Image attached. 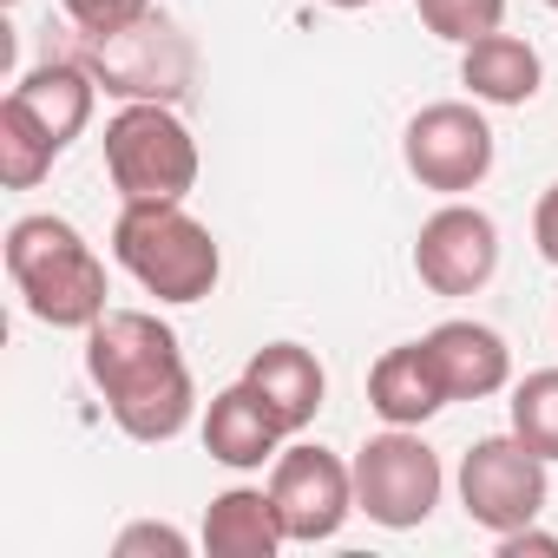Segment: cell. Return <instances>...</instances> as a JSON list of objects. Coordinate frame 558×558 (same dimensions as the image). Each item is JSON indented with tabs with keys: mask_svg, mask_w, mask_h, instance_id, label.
<instances>
[{
	"mask_svg": "<svg viewBox=\"0 0 558 558\" xmlns=\"http://www.w3.org/2000/svg\"><path fill=\"white\" fill-rule=\"evenodd\" d=\"M8 276L47 329H93L106 316V263L66 217H21L8 230Z\"/></svg>",
	"mask_w": 558,
	"mask_h": 558,
	"instance_id": "6da1fadb",
	"label": "cell"
},
{
	"mask_svg": "<svg viewBox=\"0 0 558 558\" xmlns=\"http://www.w3.org/2000/svg\"><path fill=\"white\" fill-rule=\"evenodd\" d=\"M112 256L158 303H204L223 276L217 236L184 204H125L112 223Z\"/></svg>",
	"mask_w": 558,
	"mask_h": 558,
	"instance_id": "7a4b0ae2",
	"label": "cell"
},
{
	"mask_svg": "<svg viewBox=\"0 0 558 558\" xmlns=\"http://www.w3.org/2000/svg\"><path fill=\"white\" fill-rule=\"evenodd\" d=\"M106 178L125 204H184L197 191V138L171 99H132L106 119Z\"/></svg>",
	"mask_w": 558,
	"mask_h": 558,
	"instance_id": "3957f363",
	"label": "cell"
},
{
	"mask_svg": "<svg viewBox=\"0 0 558 558\" xmlns=\"http://www.w3.org/2000/svg\"><path fill=\"white\" fill-rule=\"evenodd\" d=\"M349 466H355V512H368V519L388 525V532L427 525L434 506H440V486H447L440 453L421 440V427H388V434H375Z\"/></svg>",
	"mask_w": 558,
	"mask_h": 558,
	"instance_id": "277c9868",
	"label": "cell"
},
{
	"mask_svg": "<svg viewBox=\"0 0 558 558\" xmlns=\"http://www.w3.org/2000/svg\"><path fill=\"white\" fill-rule=\"evenodd\" d=\"M545 466H551V460L532 453L519 434H486V440H473V453L460 460V506H466V519L486 525L493 538L532 525V519L545 512V499H551V473H545Z\"/></svg>",
	"mask_w": 558,
	"mask_h": 558,
	"instance_id": "5b68a950",
	"label": "cell"
},
{
	"mask_svg": "<svg viewBox=\"0 0 558 558\" xmlns=\"http://www.w3.org/2000/svg\"><path fill=\"white\" fill-rule=\"evenodd\" d=\"M401 158L408 171L421 178V191H440V197H460L473 184H486L493 171V125L480 106L466 99H440V106H421L401 132Z\"/></svg>",
	"mask_w": 558,
	"mask_h": 558,
	"instance_id": "8992f818",
	"label": "cell"
},
{
	"mask_svg": "<svg viewBox=\"0 0 558 558\" xmlns=\"http://www.w3.org/2000/svg\"><path fill=\"white\" fill-rule=\"evenodd\" d=\"M269 499L283 512L290 545H323L355 512V466L316 440H296L269 460Z\"/></svg>",
	"mask_w": 558,
	"mask_h": 558,
	"instance_id": "52a82bcc",
	"label": "cell"
},
{
	"mask_svg": "<svg viewBox=\"0 0 558 558\" xmlns=\"http://www.w3.org/2000/svg\"><path fill=\"white\" fill-rule=\"evenodd\" d=\"M499 269V223L473 204H440L414 236V276L434 296H473Z\"/></svg>",
	"mask_w": 558,
	"mask_h": 558,
	"instance_id": "ba28073f",
	"label": "cell"
},
{
	"mask_svg": "<svg viewBox=\"0 0 558 558\" xmlns=\"http://www.w3.org/2000/svg\"><path fill=\"white\" fill-rule=\"evenodd\" d=\"M178 362H184V349H178L171 323H158L151 310H106L86 329V375H93V388L106 401H119V395L171 375Z\"/></svg>",
	"mask_w": 558,
	"mask_h": 558,
	"instance_id": "9c48e42d",
	"label": "cell"
},
{
	"mask_svg": "<svg viewBox=\"0 0 558 558\" xmlns=\"http://www.w3.org/2000/svg\"><path fill=\"white\" fill-rule=\"evenodd\" d=\"M283 440H290L283 421L263 408V395L250 381H230L223 395H210V408H204V453L217 466L256 473V466H269L276 453H283Z\"/></svg>",
	"mask_w": 558,
	"mask_h": 558,
	"instance_id": "30bf717a",
	"label": "cell"
},
{
	"mask_svg": "<svg viewBox=\"0 0 558 558\" xmlns=\"http://www.w3.org/2000/svg\"><path fill=\"white\" fill-rule=\"evenodd\" d=\"M421 342H427V355H434V368H440V381H447V401H486V395H499V388L512 381V349H506V336L486 329V323L453 316V323H440V329L421 336Z\"/></svg>",
	"mask_w": 558,
	"mask_h": 558,
	"instance_id": "8fae6325",
	"label": "cell"
},
{
	"mask_svg": "<svg viewBox=\"0 0 558 558\" xmlns=\"http://www.w3.org/2000/svg\"><path fill=\"white\" fill-rule=\"evenodd\" d=\"M243 381L263 395V408L276 421H283V434H303L323 414V395H329V375H323V362L303 342H269V349H256L250 368H243Z\"/></svg>",
	"mask_w": 558,
	"mask_h": 558,
	"instance_id": "7c38bea8",
	"label": "cell"
},
{
	"mask_svg": "<svg viewBox=\"0 0 558 558\" xmlns=\"http://www.w3.org/2000/svg\"><path fill=\"white\" fill-rule=\"evenodd\" d=\"M368 408L388 427H421V421H434L447 408V381H440L427 342H401L368 368Z\"/></svg>",
	"mask_w": 558,
	"mask_h": 558,
	"instance_id": "4fadbf2b",
	"label": "cell"
},
{
	"mask_svg": "<svg viewBox=\"0 0 558 558\" xmlns=\"http://www.w3.org/2000/svg\"><path fill=\"white\" fill-rule=\"evenodd\" d=\"M460 86L480 106H532L545 86L538 47L519 34H480L473 47H460Z\"/></svg>",
	"mask_w": 558,
	"mask_h": 558,
	"instance_id": "5bb4252c",
	"label": "cell"
},
{
	"mask_svg": "<svg viewBox=\"0 0 558 558\" xmlns=\"http://www.w3.org/2000/svg\"><path fill=\"white\" fill-rule=\"evenodd\" d=\"M283 545H290V532H283V512H276L269 486H230V493L210 499L204 551H217V558H276Z\"/></svg>",
	"mask_w": 558,
	"mask_h": 558,
	"instance_id": "9a60e30c",
	"label": "cell"
},
{
	"mask_svg": "<svg viewBox=\"0 0 558 558\" xmlns=\"http://www.w3.org/2000/svg\"><path fill=\"white\" fill-rule=\"evenodd\" d=\"M106 408H112V421H119L125 440L165 447V440H178V434L191 427V414H197V381H191V368L178 362L171 375H158V381H145V388L106 401Z\"/></svg>",
	"mask_w": 558,
	"mask_h": 558,
	"instance_id": "2e32d148",
	"label": "cell"
},
{
	"mask_svg": "<svg viewBox=\"0 0 558 558\" xmlns=\"http://www.w3.org/2000/svg\"><path fill=\"white\" fill-rule=\"evenodd\" d=\"M14 99L53 132V145L66 151L86 125H93V99H99V86H93V73H80L73 60H47V66H34L21 86H14Z\"/></svg>",
	"mask_w": 558,
	"mask_h": 558,
	"instance_id": "e0dca14e",
	"label": "cell"
},
{
	"mask_svg": "<svg viewBox=\"0 0 558 558\" xmlns=\"http://www.w3.org/2000/svg\"><path fill=\"white\" fill-rule=\"evenodd\" d=\"M53 158H60L53 132L8 93V99H0V184H8V191H34L53 171Z\"/></svg>",
	"mask_w": 558,
	"mask_h": 558,
	"instance_id": "ac0fdd59",
	"label": "cell"
},
{
	"mask_svg": "<svg viewBox=\"0 0 558 558\" xmlns=\"http://www.w3.org/2000/svg\"><path fill=\"white\" fill-rule=\"evenodd\" d=\"M512 434L532 447V453H545V460H558V368H538V375H525L519 388H512Z\"/></svg>",
	"mask_w": 558,
	"mask_h": 558,
	"instance_id": "d6986e66",
	"label": "cell"
},
{
	"mask_svg": "<svg viewBox=\"0 0 558 558\" xmlns=\"http://www.w3.org/2000/svg\"><path fill=\"white\" fill-rule=\"evenodd\" d=\"M414 8H421V27L453 47H473L480 34H499L506 21V0H414Z\"/></svg>",
	"mask_w": 558,
	"mask_h": 558,
	"instance_id": "ffe728a7",
	"label": "cell"
},
{
	"mask_svg": "<svg viewBox=\"0 0 558 558\" xmlns=\"http://www.w3.org/2000/svg\"><path fill=\"white\" fill-rule=\"evenodd\" d=\"M60 8L73 14V27H80L86 40H112V34H125V27L151 21V0H60Z\"/></svg>",
	"mask_w": 558,
	"mask_h": 558,
	"instance_id": "44dd1931",
	"label": "cell"
},
{
	"mask_svg": "<svg viewBox=\"0 0 558 558\" xmlns=\"http://www.w3.org/2000/svg\"><path fill=\"white\" fill-rule=\"evenodd\" d=\"M112 551H119V558H145V551H158V558H184V551H191V538H184L178 525L145 519V525H125V532L112 538Z\"/></svg>",
	"mask_w": 558,
	"mask_h": 558,
	"instance_id": "7402d4cb",
	"label": "cell"
},
{
	"mask_svg": "<svg viewBox=\"0 0 558 558\" xmlns=\"http://www.w3.org/2000/svg\"><path fill=\"white\" fill-rule=\"evenodd\" d=\"M532 243H538V256L558 269V184L538 197V210H532Z\"/></svg>",
	"mask_w": 558,
	"mask_h": 558,
	"instance_id": "603a6c76",
	"label": "cell"
},
{
	"mask_svg": "<svg viewBox=\"0 0 558 558\" xmlns=\"http://www.w3.org/2000/svg\"><path fill=\"white\" fill-rule=\"evenodd\" d=\"M525 551H532V558H558V538L538 532V525H519V532L499 538V558H525Z\"/></svg>",
	"mask_w": 558,
	"mask_h": 558,
	"instance_id": "cb8c5ba5",
	"label": "cell"
},
{
	"mask_svg": "<svg viewBox=\"0 0 558 558\" xmlns=\"http://www.w3.org/2000/svg\"><path fill=\"white\" fill-rule=\"evenodd\" d=\"M329 8H381V0H329Z\"/></svg>",
	"mask_w": 558,
	"mask_h": 558,
	"instance_id": "d4e9b609",
	"label": "cell"
},
{
	"mask_svg": "<svg viewBox=\"0 0 558 558\" xmlns=\"http://www.w3.org/2000/svg\"><path fill=\"white\" fill-rule=\"evenodd\" d=\"M545 8H551V14H558V0H545Z\"/></svg>",
	"mask_w": 558,
	"mask_h": 558,
	"instance_id": "484cf974",
	"label": "cell"
},
{
	"mask_svg": "<svg viewBox=\"0 0 558 558\" xmlns=\"http://www.w3.org/2000/svg\"><path fill=\"white\" fill-rule=\"evenodd\" d=\"M8 8H14V0H8Z\"/></svg>",
	"mask_w": 558,
	"mask_h": 558,
	"instance_id": "4316f807",
	"label": "cell"
}]
</instances>
